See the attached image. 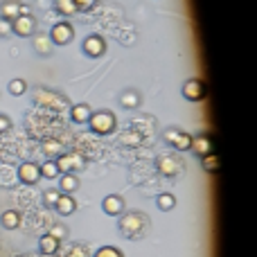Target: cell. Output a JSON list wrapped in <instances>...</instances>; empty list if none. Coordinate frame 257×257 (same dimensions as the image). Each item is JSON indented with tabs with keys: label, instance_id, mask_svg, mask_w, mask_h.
I'll return each mask as SVG.
<instances>
[{
	"label": "cell",
	"instance_id": "obj_35",
	"mask_svg": "<svg viewBox=\"0 0 257 257\" xmlns=\"http://www.w3.org/2000/svg\"><path fill=\"white\" fill-rule=\"evenodd\" d=\"M9 32H12V23L5 21V18H0V36H7Z\"/></svg>",
	"mask_w": 257,
	"mask_h": 257
},
{
	"label": "cell",
	"instance_id": "obj_19",
	"mask_svg": "<svg viewBox=\"0 0 257 257\" xmlns=\"http://www.w3.org/2000/svg\"><path fill=\"white\" fill-rule=\"evenodd\" d=\"M120 106L122 108H128V111L138 108V106H140V93H138L136 88H126L124 93L120 95Z\"/></svg>",
	"mask_w": 257,
	"mask_h": 257
},
{
	"label": "cell",
	"instance_id": "obj_15",
	"mask_svg": "<svg viewBox=\"0 0 257 257\" xmlns=\"http://www.w3.org/2000/svg\"><path fill=\"white\" fill-rule=\"evenodd\" d=\"M59 248H61V241L54 239L52 235H43V237L39 239V250H41V255H57Z\"/></svg>",
	"mask_w": 257,
	"mask_h": 257
},
{
	"label": "cell",
	"instance_id": "obj_20",
	"mask_svg": "<svg viewBox=\"0 0 257 257\" xmlns=\"http://www.w3.org/2000/svg\"><path fill=\"white\" fill-rule=\"evenodd\" d=\"M0 223H3V228H7V230H16V228L21 226V214H18L16 210H5L3 217H0Z\"/></svg>",
	"mask_w": 257,
	"mask_h": 257
},
{
	"label": "cell",
	"instance_id": "obj_18",
	"mask_svg": "<svg viewBox=\"0 0 257 257\" xmlns=\"http://www.w3.org/2000/svg\"><path fill=\"white\" fill-rule=\"evenodd\" d=\"M54 210H57L59 214H63V217H68V214H72L77 210V201L72 199V194H61L57 205H54Z\"/></svg>",
	"mask_w": 257,
	"mask_h": 257
},
{
	"label": "cell",
	"instance_id": "obj_36",
	"mask_svg": "<svg viewBox=\"0 0 257 257\" xmlns=\"http://www.w3.org/2000/svg\"><path fill=\"white\" fill-rule=\"evenodd\" d=\"M41 257H54V255H41Z\"/></svg>",
	"mask_w": 257,
	"mask_h": 257
},
{
	"label": "cell",
	"instance_id": "obj_24",
	"mask_svg": "<svg viewBox=\"0 0 257 257\" xmlns=\"http://www.w3.org/2000/svg\"><path fill=\"white\" fill-rule=\"evenodd\" d=\"M201 165H203V169H205V172H210V174H217L219 172V160H217V156H214V154L203 156V158H201Z\"/></svg>",
	"mask_w": 257,
	"mask_h": 257
},
{
	"label": "cell",
	"instance_id": "obj_28",
	"mask_svg": "<svg viewBox=\"0 0 257 257\" xmlns=\"http://www.w3.org/2000/svg\"><path fill=\"white\" fill-rule=\"evenodd\" d=\"M57 9L63 14V16H72V14H77V7L72 0H57Z\"/></svg>",
	"mask_w": 257,
	"mask_h": 257
},
{
	"label": "cell",
	"instance_id": "obj_4",
	"mask_svg": "<svg viewBox=\"0 0 257 257\" xmlns=\"http://www.w3.org/2000/svg\"><path fill=\"white\" fill-rule=\"evenodd\" d=\"M34 99L41 104V106H50V108H54V111H63V108L68 106L66 97H61V95L52 93V90H45V88L36 90Z\"/></svg>",
	"mask_w": 257,
	"mask_h": 257
},
{
	"label": "cell",
	"instance_id": "obj_22",
	"mask_svg": "<svg viewBox=\"0 0 257 257\" xmlns=\"http://www.w3.org/2000/svg\"><path fill=\"white\" fill-rule=\"evenodd\" d=\"M156 205H158L163 212H167V210H174V205H176V196L169 194V192H165V194H160L158 199H156Z\"/></svg>",
	"mask_w": 257,
	"mask_h": 257
},
{
	"label": "cell",
	"instance_id": "obj_14",
	"mask_svg": "<svg viewBox=\"0 0 257 257\" xmlns=\"http://www.w3.org/2000/svg\"><path fill=\"white\" fill-rule=\"evenodd\" d=\"M90 115H93V108H90L88 104H77V106L70 108V117L77 124H88Z\"/></svg>",
	"mask_w": 257,
	"mask_h": 257
},
{
	"label": "cell",
	"instance_id": "obj_2",
	"mask_svg": "<svg viewBox=\"0 0 257 257\" xmlns=\"http://www.w3.org/2000/svg\"><path fill=\"white\" fill-rule=\"evenodd\" d=\"M88 126L93 128V133H97V136H111L117 126V120L111 111H95L88 120Z\"/></svg>",
	"mask_w": 257,
	"mask_h": 257
},
{
	"label": "cell",
	"instance_id": "obj_26",
	"mask_svg": "<svg viewBox=\"0 0 257 257\" xmlns=\"http://www.w3.org/2000/svg\"><path fill=\"white\" fill-rule=\"evenodd\" d=\"M9 93L14 95V97H18V95H25V90H27V81L25 79H12L9 81Z\"/></svg>",
	"mask_w": 257,
	"mask_h": 257
},
{
	"label": "cell",
	"instance_id": "obj_13",
	"mask_svg": "<svg viewBox=\"0 0 257 257\" xmlns=\"http://www.w3.org/2000/svg\"><path fill=\"white\" fill-rule=\"evenodd\" d=\"M192 151H194L199 158H203V156H208V154H212V142H210V136H196V138H192V147H190Z\"/></svg>",
	"mask_w": 257,
	"mask_h": 257
},
{
	"label": "cell",
	"instance_id": "obj_29",
	"mask_svg": "<svg viewBox=\"0 0 257 257\" xmlns=\"http://www.w3.org/2000/svg\"><path fill=\"white\" fill-rule=\"evenodd\" d=\"M59 196H61V192H59V190H45L43 203L48 205V208H54V205H57V201H59Z\"/></svg>",
	"mask_w": 257,
	"mask_h": 257
},
{
	"label": "cell",
	"instance_id": "obj_1",
	"mask_svg": "<svg viewBox=\"0 0 257 257\" xmlns=\"http://www.w3.org/2000/svg\"><path fill=\"white\" fill-rule=\"evenodd\" d=\"M149 228V219L142 212H128L120 219V232L126 239H140Z\"/></svg>",
	"mask_w": 257,
	"mask_h": 257
},
{
	"label": "cell",
	"instance_id": "obj_12",
	"mask_svg": "<svg viewBox=\"0 0 257 257\" xmlns=\"http://www.w3.org/2000/svg\"><path fill=\"white\" fill-rule=\"evenodd\" d=\"M102 210L108 214V217H117V214L124 212V199L117 194H108L106 199L102 201Z\"/></svg>",
	"mask_w": 257,
	"mask_h": 257
},
{
	"label": "cell",
	"instance_id": "obj_10",
	"mask_svg": "<svg viewBox=\"0 0 257 257\" xmlns=\"http://www.w3.org/2000/svg\"><path fill=\"white\" fill-rule=\"evenodd\" d=\"M183 97L190 102H201L205 97V84L201 79H187L183 86Z\"/></svg>",
	"mask_w": 257,
	"mask_h": 257
},
{
	"label": "cell",
	"instance_id": "obj_5",
	"mask_svg": "<svg viewBox=\"0 0 257 257\" xmlns=\"http://www.w3.org/2000/svg\"><path fill=\"white\" fill-rule=\"evenodd\" d=\"M75 36V30H72L70 23H57V25L50 30V41L52 45H68Z\"/></svg>",
	"mask_w": 257,
	"mask_h": 257
},
{
	"label": "cell",
	"instance_id": "obj_17",
	"mask_svg": "<svg viewBox=\"0 0 257 257\" xmlns=\"http://www.w3.org/2000/svg\"><path fill=\"white\" fill-rule=\"evenodd\" d=\"M77 190H79V178L75 174H61V178H59V192L61 194H72Z\"/></svg>",
	"mask_w": 257,
	"mask_h": 257
},
{
	"label": "cell",
	"instance_id": "obj_11",
	"mask_svg": "<svg viewBox=\"0 0 257 257\" xmlns=\"http://www.w3.org/2000/svg\"><path fill=\"white\" fill-rule=\"evenodd\" d=\"M84 52L88 54V57H102L104 52H106V41L102 39L99 34H90L88 39L84 41Z\"/></svg>",
	"mask_w": 257,
	"mask_h": 257
},
{
	"label": "cell",
	"instance_id": "obj_16",
	"mask_svg": "<svg viewBox=\"0 0 257 257\" xmlns=\"http://www.w3.org/2000/svg\"><path fill=\"white\" fill-rule=\"evenodd\" d=\"M16 16H21V3H18V0H5V3L0 5V18L12 23Z\"/></svg>",
	"mask_w": 257,
	"mask_h": 257
},
{
	"label": "cell",
	"instance_id": "obj_21",
	"mask_svg": "<svg viewBox=\"0 0 257 257\" xmlns=\"http://www.w3.org/2000/svg\"><path fill=\"white\" fill-rule=\"evenodd\" d=\"M32 45H34L36 54H43V57H48V54H52V41H50V36H34V41H32Z\"/></svg>",
	"mask_w": 257,
	"mask_h": 257
},
{
	"label": "cell",
	"instance_id": "obj_3",
	"mask_svg": "<svg viewBox=\"0 0 257 257\" xmlns=\"http://www.w3.org/2000/svg\"><path fill=\"white\" fill-rule=\"evenodd\" d=\"M54 163L59 167V174H75L86 167V160L81 154H61Z\"/></svg>",
	"mask_w": 257,
	"mask_h": 257
},
{
	"label": "cell",
	"instance_id": "obj_31",
	"mask_svg": "<svg viewBox=\"0 0 257 257\" xmlns=\"http://www.w3.org/2000/svg\"><path fill=\"white\" fill-rule=\"evenodd\" d=\"M122 142H124V145H131V147H138L142 142V138L138 136L136 131H128V133H124V136H122Z\"/></svg>",
	"mask_w": 257,
	"mask_h": 257
},
{
	"label": "cell",
	"instance_id": "obj_8",
	"mask_svg": "<svg viewBox=\"0 0 257 257\" xmlns=\"http://www.w3.org/2000/svg\"><path fill=\"white\" fill-rule=\"evenodd\" d=\"M18 181L25 185H36L41 181V169L36 163H23L18 167Z\"/></svg>",
	"mask_w": 257,
	"mask_h": 257
},
{
	"label": "cell",
	"instance_id": "obj_23",
	"mask_svg": "<svg viewBox=\"0 0 257 257\" xmlns=\"http://www.w3.org/2000/svg\"><path fill=\"white\" fill-rule=\"evenodd\" d=\"M43 154L50 156V158H59V156H61V142H57V140H45V142H43Z\"/></svg>",
	"mask_w": 257,
	"mask_h": 257
},
{
	"label": "cell",
	"instance_id": "obj_7",
	"mask_svg": "<svg viewBox=\"0 0 257 257\" xmlns=\"http://www.w3.org/2000/svg\"><path fill=\"white\" fill-rule=\"evenodd\" d=\"M158 172L163 176H178L183 172V163L176 156H160L158 158Z\"/></svg>",
	"mask_w": 257,
	"mask_h": 257
},
{
	"label": "cell",
	"instance_id": "obj_30",
	"mask_svg": "<svg viewBox=\"0 0 257 257\" xmlns=\"http://www.w3.org/2000/svg\"><path fill=\"white\" fill-rule=\"evenodd\" d=\"M48 235H52L54 239L63 241V239H66V237H68V228H66V226H52V228H50V232H48Z\"/></svg>",
	"mask_w": 257,
	"mask_h": 257
},
{
	"label": "cell",
	"instance_id": "obj_6",
	"mask_svg": "<svg viewBox=\"0 0 257 257\" xmlns=\"http://www.w3.org/2000/svg\"><path fill=\"white\" fill-rule=\"evenodd\" d=\"M165 140H167L176 151H187L192 147V136L190 133L178 131V128H167V131H165Z\"/></svg>",
	"mask_w": 257,
	"mask_h": 257
},
{
	"label": "cell",
	"instance_id": "obj_25",
	"mask_svg": "<svg viewBox=\"0 0 257 257\" xmlns=\"http://www.w3.org/2000/svg\"><path fill=\"white\" fill-rule=\"evenodd\" d=\"M39 169H41V176H43V178H57L59 176V167H57V163H54V160L43 163Z\"/></svg>",
	"mask_w": 257,
	"mask_h": 257
},
{
	"label": "cell",
	"instance_id": "obj_9",
	"mask_svg": "<svg viewBox=\"0 0 257 257\" xmlns=\"http://www.w3.org/2000/svg\"><path fill=\"white\" fill-rule=\"evenodd\" d=\"M34 30H36L34 16H16L12 21V32L16 36H32Z\"/></svg>",
	"mask_w": 257,
	"mask_h": 257
},
{
	"label": "cell",
	"instance_id": "obj_33",
	"mask_svg": "<svg viewBox=\"0 0 257 257\" xmlns=\"http://www.w3.org/2000/svg\"><path fill=\"white\" fill-rule=\"evenodd\" d=\"M68 257H88V253H86V248L81 244H77V246H72V248H70Z\"/></svg>",
	"mask_w": 257,
	"mask_h": 257
},
{
	"label": "cell",
	"instance_id": "obj_32",
	"mask_svg": "<svg viewBox=\"0 0 257 257\" xmlns=\"http://www.w3.org/2000/svg\"><path fill=\"white\" fill-rule=\"evenodd\" d=\"M77 7V12H90V9L97 5V0H72Z\"/></svg>",
	"mask_w": 257,
	"mask_h": 257
},
{
	"label": "cell",
	"instance_id": "obj_34",
	"mask_svg": "<svg viewBox=\"0 0 257 257\" xmlns=\"http://www.w3.org/2000/svg\"><path fill=\"white\" fill-rule=\"evenodd\" d=\"M9 126H12V120H9L7 115H0V136H3V133H7Z\"/></svg>",
	"mask_w": 257,
	"mask_h": 257
},
{
	"label": "cell",
	"instance_id": "obj_27",
	"mask_svg": "<svg viewBox=\"0 0 257 257\" xmlns=\"http://www.w3.org/2000/svg\"><path fill=\"white\" fill-rule=\"evenodd\" d=\"M93 257H124V255H122V250L115 248V246H102V248L95 250Z\"/></svg>",
	"mask_w": 257,
	"mask_h": 257
}]
</instances>
